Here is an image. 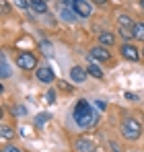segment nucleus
I'll use <instances>...</instances> for the list:
<instances>
[{
  "instance_id": "4be33fe9",
  "label": "nucleus",
  "mask_w": 144,
  "mask_h": 152,
  "mask_svg": "<svg viewBox=\"0 0 144 152\" xmlns=\"http://www.w3.org/2000/svg\"><path fill=\"white\" fill-rule=\"evenodd\" d=\"M46 101H48V103H54V101H56V93H54V91H49L48 95H46Z\"/></svg>"
},
{
  "instance_id": "2eb2a0df",
  "label": "nucleus",
  "mask_w": 144,
  "mask_h": 152,
  "mask_svg": "<svg viewBox=\"0 0 144 152\" xmlns=\"http://www.w3.org/2000/svg\"><path fill=\"white\" fill-rule=\"evenodd\" d=\"M134 35H136V39L144 41V23H136L134 25Z\"/></svg>"
},
{
  "instance_id": "f3484780",
  "label": "nucleus",
  "mask_w": 144,
  "mask_h": 152,
  "mask_svg": "<svg viewBox=\"0 0 144 152\" xmlns=\"http://www.w3.org/2000/svg\"><path fill=\"white\" fill-rule=\"evenodd\" d=\"M10 138H15V129L8 126H2V140H10Z\"/></svg>"
},
{
  "instance_id": "b1692460",
  "label": "nucleus",
  "mask_w": 144,
  "mask_h": 152,
  "mask_svg": "<svg viewBox=\"0 0 144 152\" xmlns=\"http://www.w3.org/2000/svg\"><path fill=\"white\" fill-rule=\"evenodd\" d=\"M4 152H21V148H17V146H6Z\"/></svg>"
},
{
  "instance_id": "412c9836",
  "label": "nucleus",
  "mask_w": 144,
  "mask_h": 152,
  "mask_svg": "<svg viewBox=\"0 0 144 152\" xmlns=\"http://www.w3.org/2000/svg\"><path fill=\"white\" fill-rule=\"evenodd\" d=\"M15 4L19 8H29V0H15Z\"/></svg>"
},
{
  "instance_id": "0eeeda50",
  "label": "nucleus",
  "mask_w": 144,
  "mask_h": 152,
  "mask_svg": "<svg viewBox=\"0 0 144 152\" xmlns=\"http://www.w3.org/2000/svg\"><path fill=\"white\" fill-rule=\"evenodd\" d=\"M54 70L49 68V66H39L37 68V80L39 82H43V84H49V82H54Z\"/></svg>"
},
{
  "instance_id": "9d476101",
  "label": "nucleus",
  "mask_w": 144,
  "mask_h": 152,
  "mask_svg": "<svg viewBox=\"0 0 144 152\" xmlns=\"http://www.w3.org/2000/svg\"><path fill=\"white\" fill-rule=\"evenodd\" d=\"M29 8H31V10H35L37 15L48 12V4H46V0H29Z\"/></svg>"
},
{
  "instance_id": "423d86ee",
  "label": "nucleus",
  "mask_w": 144,
  "mask_h": 152,
  "mask_svg": "<svg viewBox=\"0 0 144 152\" xmlns=\"http://www.w3.org/2000/svg\"><path fill=\"white\" fill-rule=\"evenodd\" d=\"M120 51H121V56H123L126 60H130V62H138V58H140V51L136 50L132 43H128V41L121 45V50H120Z\"/></svg>"
},
{
  "instance_id": "f8f14e48",
  "label": "nucleus",
  "mask_w": 144,
  "mask_h": 152,
  "mask_svg": "<svg viewBox=\"0 0 144 152\" xmlns=\"http://www.w3.org/2000/svg\"><path fill=\"white\" fill-rule=\"evenodd\" d=\"M120 35L126 39V41L136 39V35H134V27H120Z\"/></svg>"
},
{
  "instance_id": "5701e85b",
  "label": "nucleus",
  "mask_w": 144,
  "mask_h": 152,
  "mask_svg": "<svg viewBox=\"0 0 144 152\" xmlns=\"http://www.w3.org/2000/svg\"><path fill=\"white\" fill-rule=\"evenodd\" d=\"M123 97H126V99H128V101H138V97H136V95H134V93H126V95H123Z\"/></svg>"
},
{
  "instance_id": "aec40b11",
  "label": "nucleus",
  "mask_w": 144,
  "mask_h": 152,
  "mask_svg": "<svg viewBox=\"0 0 144 152\" xmlns=\"http://www.w3.org/2000/svg\"><path fill=\"white\" fill-rule=\"evenodd\" d=\"M12 113H17V115H27V109H25L23 105H17V107H12Z\"/></svg>"
},
{
  "instance_id": "bb28decb",
  "label": "nucleus",
  "mask_w": 144,
  "mask_h": 152,
  "mask_svg": "<svg viewBox=\"0 0 144 152\" xmlns=\"http://www.w3.org/2000/svg\"><path fill=\"white\" fill-rule=\"evenodd\" d=\"M140 6H142V8H144V0H142V2H140Z\"/></svg>"
},
{
  "instance_id": "9b49d317",
  "label": "nucleus",
  "mask_w": 144,
  "mask_h": 152,
  "mask_svg": "<svg viewBox=\"0 0 144 152\" xmlns=\"http://www.w3.org/2000/svg\"><path fill=\"white\" fill-rule=\"evenodd\" d=\"M99 41H101V45H113V43H115V35L109 33V31H103V33L99 35Z\"/></svg>"
},
{
  "instance_id": "7ed1b4c3",
  "label": "nucleus",
  "mask_w": 144,
  "mask_h": 152,
  "mask_svg": "<svg viewBox=\"0 0 144 152\" xmlns=\"http://www.w3.org/2000/svg\"><path fill=\"white\" fill-rule=\"evenodd\" d=\"M17 66L23 68V70L39 68V66H37V58H35V53H31V51H21V53L17 56Z\"/></svg>"
},
{
  "instance_id": "f03ea898",
  "label": "nucleus",
  "mask_w": 144,
  "mask_h": 152,
  "mask_svg": "<svg viewBox=\"0 0 144 152\" xmlns=\"http://www.w3.org/2000/svg\"><path fill=\"white\" fill-rule=\"evenodd\" d=\"M120 129H121V134H123L126 140H138V138L142 136V126H140L134 117H123Z\"/></svg>"
},
{
  "instance_id": "20e7f679",
  "label": "nucleus",
  "mask_w": 144,
  "mask_h": 152,
  "mask_svg": "<svg viewBox=\"0 0 144 152\" xmlns=\"http://www.w3.org/2000/svg\"><path fill=\"white\" fill-rule=\"evenodd\" d=\"M72 8H74V12H76L80 19H87V17H91V15H93V6H91L87 0H74Z\"/></svg>"
},
{
  "instance_id": "4468645a",
  "label": "nucleus",
  "mask_w": 144,
  "mask_h": 152,
  "mask_svg": "<svg viewBox=\"0 0 144 152\" xmlns=\"http://www.w3.org/2000/svg\"><path fill=\"white\" fill-rule=\"evenodd\" d=\"M0 62H2V80H6V78L10 76V70H8V62H6V56H4V53H2Z\"/></svg>"
},
{
  "instance_id": "f257e3e1",
  "label": "nucleus",
  "mask_w": 144,
  "mask_h": 152,
  "mask_svg": "<svg viewBox=\"0 0 144 152\" xmlns=\"http://www.w3.org/2000/svg\"><path fill=\"white\" fill-rule=\"evenodd\" d=\"M97 119H99V115H97L95 111L91 109L89 101L80 99V101L76 103V107H74V121H76L80 127H91V126H95Z\"/></svg>"
},
{
  "instance_id": "393cba45",
  "label": "nucleus",
  "mask_w": 144,
  "mask_h": 152,
  "mask_svg": "<svg viewBox=\"0 0 144 152\" xmlns=\"http://www.w3.org/2000/svg\"><path fill=\"white\" fill-rule=\"evenodd\" d=\"M62 17H64V19H68V21H72V15H70V10H62Z\"/></svg>"
},
{
  "instance_id": "39448f33",
  "label": "nucleus",
  "mask_w": 144,
  "mask_h": 152,
  "mask_svg": "<svg viewBox=\"0 0 144 152\" xmlns=\"http://www.w3.org/2000/svg\"><path fill=\"white\" fill-rule=\"evenodd\" d=\"M91 58L97 60V62H109L111 60V51L105 50V45H97L91 50Z\"/></svg>"
},
{
  "instance_id": "dca6fc26",
  "label": "nucleus",
  "mask_w": 144,
  "mask_h": 152,
  "mask_svg": "<svg viewBox=\"0 0 144 152\" xmlns=\"http://www.w3.org/2000/svg\"><path fill=\"white\" fill-rule=\"evenodd\" d=\"M118 21H120V27H134V25H136L128 15H120V19H118Z\"/></svg>"
},
{
  "instance_id": "a211bd4d",
  "label": "nucleus",
  "mask_w": 144,
  "mask_h": 152,
  "mask_svg": "<svg viewBox=\"0 0 144 152\" xmlns=\"http://www.w3.org/2000/svg\"><path fill=\"white\" fill-rule=\"evenodd\" d=\"M39 48H41V51H43L46 56H49V58L54 56V50H51V43H49V41H41Z\"/></svg>"
},
{
  "instance_id": "ddd939ff",
  "label": "nucleus",
  "mask_w": 144,
  "mask_h": 152,
  "mask_svg": "<svg viewBox=\"0 0 144 152\" xmlns=\"http://www.w3.org/2000/svg\"><path fill=\"white\" fill-rule=\"evenodd\" d=\"M87 72L91 76H95V78H103V70L97 66V64H91V66H87Z\"/></svg>"
},
{
  "instance_id": "6ab92c4d",
  "label": "nucleus",
  "mask_w": 144,
  "mask_h": 152,
  "mask_svg": "<svg viewBox=\"0 0 144 152\" xmlns=\"http://www.w3.org/2000/svg\"><path fill=\"white\" fill-rule=\"evenodd\" d=\"M48 119H49V113H39V115L35 117V124H37V126H43Z\"/></svg>"
},
{
  "instance_id": "a878e982",
  "label": "nucleus",
  "mask_w": 144,
  "mask_h": 152,
  "mask_svg": "<svg viewBox=\"0 0 144 152\" xmlns=\"http://www.w3.org/2000/svg\"><path fill=\"white\" fill-rule=\"evenodd\" d=\"M95 4H99V6H103V4H107V0H93Z\"/></svg>"
},
{
  "instance_id": "1a4fd4ad",
  "label": "nucleus",
  "mask_w": 144,
  "mask_h": 152,
  "mask_svg": "<svg viewBox=\"0 0 144 152\" xmlns=\"http://www.w3.org/2000/svg\"><path fill=\"white\" fill-rule=\"evenodd\" d=\"M74 146L78 152H95V142L89 140V138H78Z\"/></svg>"
},
{
  "instance_id": "cd10ccee",
  "label": "nucleus",
  "mask_w": 144,
  "mask_h": 152,
  "mask_svg": "<svg viewBox=\"0 0 144 152\" xmlns=\"http://www.w3.org/2000/svg\"><path fill=\"white\" fill-rule=\"evenodd\" d=\"M142 58H144V48H142Z\"/></svg>"
},
{
  "instance_id": "6e6552de",
  "label": "nucleus",
  "mask_w": 144,
  "mask_h": 152,
  "mask_svg": "<svg viewBox=\"0 0 144 152\" xmlns=\"http://www.w3.org/2000/svg\"><path fill=\"white\" fill-rule=\"evenodd\" d=\"M87 70L84 68H80V66H72L70 68V78H72V82H76V84H80V82H84L87 80Z\"/></svg>"
}]
</instances>
